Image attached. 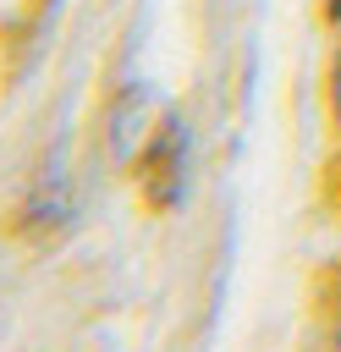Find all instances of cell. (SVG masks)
<instances>
[{"mask_svg":"<svg viewBox=\"0 0 341 352\" xmlns=\"http://www.w3.org/2000/svg\"><path fill=\"white\" fill-rule=\"evenodd\" d=\"M336 341H341V319H336Z\"/></svg>","mask_w":341,"mask_h":352,"instance_id":"obj_4","label":"cell"},{"mask_svg":"<svg viewBox=\"0 0 341 352\" xmlns=\"http://www.w3.org/2000/svg\"><path fill=\"white\" fill-rule=\"evenodd\" d=\"M330 104H336V121H341V50H336V72H330Z\"/></svg>","mask_w":341,"mask_h":352,"instance_id":"obj_2","label":"cell"},{"mask_svg":"<svg viewBox=\"0 0 341 352\" xmlns=\"http://www.w3.org/2000/svg\"><path fill=\"white\" fill-rule=\"evenodd\" d=\"M148 192H154V204H176V192H182V176H187V132H182V121L176 116H165V121H154V132H148Z\"/></svg>","mask_w":341,"mask_h":352,"instance_id":"obj_1","label":"cell"},{"mask_svg":"<svg viewBox=\"0 0 341 352\" xmlns=\"http://www.w3.org/2000/svg\"><path fill=\"white\" fill-rule=\"evenodd\" d=\"M330 11H336V16H341V0H330Z\"/></svg>","mask_w":341,"mask_h":352,"instance_id":"obj_3","label":"cell"}]
</instances>
